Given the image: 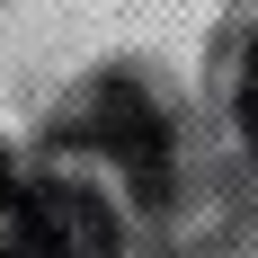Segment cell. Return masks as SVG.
Instances as JSON below:
<instances>
[{
    "label": "cell",
    "instance_id": "3",
    "mask_svg": "<svg viewBox=\"0 0 258 258\" xmlns=\"http://www.w3.org/2000/svg\"><path fill=\"white\" fill-rule=\"evenodd\" d=\"M0 258H27V178L0 152Z\"/></svg>",
    "mask_w": 258,
    "mask_h": 258
},
{
    "label": "cell",
    "instance_id": "4",
    "mask_svg": "<svg viewBox=\"0 0 258 258\" xmlns=\"http://www.w3.org/2000/svg\"><path fill=\"white\" fill-rule=\"evenodd\" d=\"M240 134H249V152H258V45L240 62Z\"/></svg>",
    "mask_w": 258,
    "mask_h": 258
},
{
    "label": "cell",
    "instance_id": "2",
    "mask_svg": "<svg viewBox=\"0 0 258 258\" xmlns=\"http://www.w3.org/2000/svg\"><path fill=\"white\" fill-rule=\"evenodd\" d=\"M27 258H116V214L80 178L27 187Z\"/></svg>",
    "mask_w": 258,
    "mask_h": 258
},
{
    "label": "cell",
    "instance_id": "1",
    "mask_svg": "<svg viewBox=\"0 0 258 258\" xmlns=\"http://www.w3.org/2000/svg\"><path fill=\"white\" fill-rule=\"evenodd\" d=\"M80 143L116 152V160H125V178L143 187V205H160V187H169V152H160V116H152V98H134L125 80L89 89V107H80Z\"/></svg>",
    "mask_w": 258,
    "mask_h": 258
}]
</instances>
